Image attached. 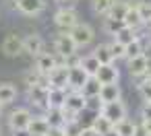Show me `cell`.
I'll return each instance as SVG.
<instances>
[{
	"label": "cell",
	"instance_id": "cell-17",
	"mask_svg": "<svg viewBox=\"0 0 151 136\" xmlns=\"http://www.w3.org/2000/svg\"><path fill=\"white\" fill-rule=\"evenodd\" d=\"M134 2H137V0H134ZM134 2H132V4H128V9H126V13H124L122 23H124V27L139 31V29H141V27H145V25H143V21H141V17H139V13H137Z\"/></svg>",
	"mask_w": 151,
	"mask_h": 136
},
{
	"label": "cell",
	"instance_id": "cell-34",
	"mask_svg": "<svg viewBox=\"0 0 151 136\" xmlns=\"http://www.w3.org/2000/svg\"><path fill=\"white\" fill-rule=\"evenodd\" d=\"M104 107L101 99L99 97H85V111H93V113H99Z\"/></svg>",
	"mask_w": 151,
	"mask_h": 136
},
{
	"label": "cell",
	"instance_id": "cell-14",
	"mask_svg": "<svg viewBox=\"0 0 151 136\" xmlns=\"http://www.w3.org/2000/svg\"><path fill=\"white\" fill-rule=\"evenodd\" d=\"M56 54H50V52H42L35 56V70L42 72V74H48L52 68H56Z\"/></svg>",
	"mask_w": 151,
	"mask_h": 136
},
{
	"label": "cell",
	"instance_id": "cell-22",
	"mask_svg": "<svg viewBox=\"0 0 151 136\" xmlns=\"http://www.w3.org/2000/svg\"><path fill=\"white\" fill-rule=\"evenodd\" d=\"M128 9V2H118V0H114L112 6L108 9V13L104 15L106 19H116V21H122L124 19V13Z\"/></svg>",
	"mask_w": 151,
	"mask_h": 136
},
{
	"label": "cell",
	"instance_id": "cell-32",
	"mask_svg": "<svg viewBox=\"0 0 151 136\" xmlns=\"http://www.w3.org/2000/svg\"><path fill=\"white\" fill-rule=\"evenodd\" d=\"M137 89H139V95H141L143 103H151V83H149V80H145V78L141 76V80H139Z\"/></svg>",
	"mask_w": 151,
	"mask_h": 136
},
{
	"label": "cell",
	"instance_id": "cell-40",
	"mask_svg": "<svg viewBox=\"0 0 151 136\" xmlns=\"http://www.w3.org/2000/svg\"><path fill=\"white\" fill-rule=\"evenodd\" d=\"M143 124H145V130H147V134L151 136V117H149V120H143Z\"/></svg>",
	"mask_w": 151,
	"mask_h": 136
},
{
	"label": "cell",
	"instance_id": "cell-44",
	"mask_svg": "<svg viewBox=\"0 0 151 136\" xmlns=\"http://www.w3.org/2000/svg\"><path fill=\"white\" fill-rule=\"evenodd\" d=\"M145 27H147V29H149V33H151V21H149V23H145Z\"/></svg>",
	"mask_w": 151,
	"mask_h": 136
},
{
	"label": "cell",
	"instance_id": "cell-15",
	"mask_svg": "<svg viewBox=\"0 0 151 136\" xmlns=\"http://www.w3.org/2000/svg\"><path fill=\"white\" fill-rule=\"evenodd\" d=\"M87 78L89 76H87V72L81 66L68 68V91H81V87L85 85Z\"/></svg>",
	"mask_w": 151,
	"mask_h": 136
},
{
	"label": "cell",
	"instance_id": "cell-20",
	"mask_svg": "<svg viewBox=\"0 0 151 136\" xmlns=\"http://www.w3.org/2000/svg\"><path fill=\"white\" fill-rule=\"evenodd\" d=\"M95 134H99V136H104V134H108L112 128H114V124L110 122V120H106L101 113H95V117H93V122H91V126H89Z\"/></svg>",
	"mask_w": 151,
	"mask_h": 136
},
{
	"label": "cell",
	"instance_id": "cell-41",
	"mask_svg": "<svg viewBox=\"0 0 151 136\" xmlns=\"http://www.w3.org/2000/svg\"><path fill=\"white\" fill-rule=\"evenodd\" d=\"M143 78H145V80H149V83H151V64H149V68H147V72H145V74H143Z\"/></svg>",
	"mask_w": 151,
	"mask_h": 136
},
{
	"label": "cell",
	"instance_id": "cell-43",
	"mask_svg": "<svg viewBox=\"0 0 151 136\" xmlns=\"http://www.w3.org/2000/svg\"><path fill=\"white\" fill-rule=\"evenodd\" d=\"M104 136H118V134H116V132H114V128H112V130H110L108 134H104Z\"/></svg>",
	"mask_w": 151,
	"mask_h": 136
},
{
	"label": "cell",
	"instance_id": "cell-39",
	"mask_svg": "<svg viewBox=\"0 0 151 136\" xmlns=\"http://www.w3.org/2000/svg\"><path fill=\"white\" fill-rule=\"evenodd\" d=\"M151 117V103H143V109H141V120H149Z\"/></svg>",
	"mask_w": 151,
	"mask_h": 136
},
{
	"label": "cell",
	"instance_id": "cell-8",
	"mask_svg": "<svg viewBox=\"0 0 151 136\" xmlns=\"http://www.w3.org/2000/svg\"><path fill=\"white\" fill-rule=\"evenodd\" d=\"M48 85L50 89H66L68 91V68L56 66L48 72Z\"/></svg>",
	"mask_w": 151,
	"mask_h": 136
},
{
	"label": "cell",
	"instance_id": "cell-1",
	"mask_svg": "<svg viewBox=\"0 0 151 136\" xmlns=\"http://www.w3.org/2000/svg\"><path fill=\"white\" fill-rule=\"evenodd\" d=\"M77 23H79V15H77L75 6H62V9H58L54 13V25L62 33H68Z\"/></svg>",
	"mask_w": 151,
	"mask_h": 136
},
{
	"label": "cell",
	"instance_id": "cell-6",
	"mask_svg": "<svg viewBox=\"0 0 151 136\" xmlns=\"http://www.w3.org/2000/svg\"><path fill=\"white\" fill-rule=\"evenodd\" d=\"M15 9L27 17H37L46 9V0H15Z\"/></svg>",
	"mask_w": 151,
	"mask_h": 136
},
{
	"label": "cell",
	"instance_id": "cell-26",
	"mask_svg": "<svg viewBox=\"0 0 151 136\" xmlns=\"http://www.w3.org/2000/svg\"><path fill=\"white\" fill-rule=\"evenodd\" d=\"M91 54L97 58V62H99V64H112V62H114V58H112V54H110L108 43H99Z\"/></svg>",
	"mask_w": 151,
	"mask_h": 136
},
{
	"label": "cell",
	"instance_id": "cell-45",
	"mask_svg": "<svg viewBox=\"0 0 151 136\" xmlns=\"http://www.w3.org/2000/svg\"><path fill=\"white\" fill-rule=\"evenodd\" d=\"M0 113H2V105H0Z\"/></svg>",
	"mask_w": 151,
	"mask_h": 136
},
{
	"label": "cell",
	"instance_id": "cell-24",
	"mask_svg": "<svg viewBox=\"0 0 151 136\" xmlns=\"http://www.w3.org/2000/svg\"><path fill=\"white\" fill-rule=\"evenodd\" d=\"M99 89H101V83H99L95 76H89V78L85 80V85L81 87V93H83L85 97H97V95H99Z\"/></svg>",
	"mask_w": 151,
	"mask_h": 136
},
{
	"label": "cell",
	"instance_id": "cell-7",
	"mask_svg": "<svg viewBox=\"0 0 151 136\" xmlns=\"http://www.w3.org/2000/svg\"><path fill=\"white\" fill-rule=\"evenodd\" d=\"M95 78L101 83V85H114L120 80V70L118 66L112 62V64H99L97 72H95Z\"/></svg>",
	"mask_w": 151,
	"mask_h": 136
},
{
	"label": "cell",
	"instance_id": "cell-4",
	"mask_svg": "<svg viewBox=\"0 0 151 136\" xmlns=\"http://www.w3.org/2000/svg\"><path fill=\"white\" fill-rule=\"evenodd\" d=\"M126 103L122 101V99H118V101H112V103H104V107H101V115L106 117V120H110L112 124H116V122H120V120H124L126 117Z\"/></svg>",
	"mask_w": 151,
	"mask_h": 136
},
{
	"label": "cell",
	"instance_id": "cell-5",
	"mask_svg": "<svg viewBox=\"0 0 151 136\" xmlns=\"http://www.w3.org/2000/svg\"><path fill=\"white\" fill-rule=\"evenodd\" d=\"M0 50H2V54L6 58H17L23 54V37H19L17 33H11L4 37L2 46H0Z\"/></svg>",
	"mask_w": 151,
	"mask_h": 136
},
{
	"label": "cell",
	"instance_id": "cell-2",
	"mask_svg": "<svg viewBox=\"0 0 151 136\" xmlns=\"http://www.w3.org/2000/svg\"><path fill=\"white\" fill-rule=\"evenodd\" d=\"M68 35H70V39L75 41L77 50H79V48H87V46L95 39V29H93L89 23H77V25L68 31Z\"/></svg>",
	"mask_w": 151,
	"mask_h": 136
},
{
	"label": "cell",
	"instance_id": "cell-33",
	"mask_svg": "<svg viewBox=\"0 0 151 136\" xmlns=\"http://www.w3.org/2000/svg\"><path fill=\"white\" fill-rule=\"evenodd\" d=\"M122 27H124L122 21H116V19H104V31H106L108 35H112V37H114Z\"/></svg>",
	"mask_w": 151,
	"mask_h": 136
},
{
	"label": "cell",
	"instance_id": "cell-30",
	"mask_svg": "<svg viewBox=\"0 0 151 136\" xmlns=\"http://www.w3.org/2000/svg\"><path fill=\"white\" fill-rule=\"evenodd\" d=\"M141 54H145V52H143V48H141L139 39H134V41H130V43H126V46H124V60L137 58V56H141Z\"/></svg>",
	"mask_w": 151,
	"mask_h": 136
},
{
	"label": "cell",
	"instance_id": "cell-25",
	"mask_svg": "<svg viewBox=\"0 0 151 136\" xmlns=\"http://www.w3.org/2000/svg\"><path fill=\"white\" fill-rule=\"evenodd\" d=\"M44 117L48 120L50 128H62V124H64V117H62L60 107H50V109L44 113Z\"/></svg>",
	"mask_w": 151,
	"mask_h": 136
},
{
	"label": "cell",
	"instance_id": "cell-9",
	"mask_svg": "<svg viewBox=\"0 0 151 136\" xmlns=\"http://www.w3.org/2000/svg\"><path fill=\"white\" fill-rule=\"evenodd\" d=\"M27 99L33 107H40L44 113L50 109L48 107V89H44V87H35V85L27 87Z\"/></svg>",
	"mask_w": 151,
	"mask_h": 136
},
{
	"label": "cell",
	"instance_id": "cell-12",
	"mask_svg": "<svg viewBox=\"0 0 151 136\" xmlns=\"http://www.w3.org/2000/svg\"><path fill=\"white\" fill-rule=\"evenodd\" d=\"M44 46H46L44 43V37L37 35V33H31V35L23 37V52L29 54V56H33V58L44 52Z\"/></svg>",
	"mask_w": 151,
	"mask_h": 136
},
{
	"label": "cell",
	"instance_id": "cell-47",
	"mask_svg": "<svg viewBox=\"0 0 151 136\" xmlns=\"http://www.w3.org/2000/svg\"><path fill=\"white\" fill-rule=\"evenodd\" d=\"M0 136H2V132H0Z\"/></svg>",
	"mask_w": 151,
	"mask_h": 136
},
{
	"label": "cell",
	"instance_id": "cell-31",
	"mask_svg": "<svg viewBox=\"0 0 151 136\" xmlns=\"http://www.w3.org/2000/svg\"><path fill=\"white\" fill-rule=\"evenodd\" d=\"M60 130H62L64 136H79L81 130H83V126H81L79 120H73V122H64V126H62Z\"/></svg>",
	"mask_w": 151,
	"mask_h": 136
},
{
	"label": "cell",
	"instance_id": "cell-16",
	"mask_svg": "<svg viewBox=\"0 0 151 136\" xmlns=\"http://www.w3.org/2000/svg\"><path fill=\"white\" fill-rule=\"evenodd\" d=\"M64 107L70 109V111H75V113L85 111V95H83L81 91H68V93H66Z\"/></svg>",
	"mask_w": 151,
	"mask_h": 136
},
{
	"label": "cell",
	"instance_id": "cell-13",
	"mask_svg": "<svg viewBox=\"0 0 151 136\" xmlns=\"http://www.w3.org/2000/svg\"><path fill=\"white\" fill-rule=\"evenodd\" d=\"M50 130L52 128H50V124H48V120L44 115H33L29 126H27V134L29 136H48Z\"/></svg>",
	"mask_w": 151,
	"mask_h": 136
},
{
	"label": "cell",
	"instance_id": "cell-42",
	"mask_svg": "<svg viewBox=\"0 0 151 136\" xmlns=\"http://www.w3.org/2000/svg\"><path fill=\"white\" fill-rule=\"evenodd\" d=\"M13 136H29L27 130H19V132H13Z\"/></svg>",
	"mask_w": 151,
	"mask_h": 136
},
{
	"label": "cell",
	"instance_id": "cell-21",
	"mask_svg": "<svg viewBox=\"0 0 151 136\" xmlns=\"http://www.w3.org/2000/svg\"><path fill=\"white\" fill-rule=\"evenodd\" d=\"M66 89H48V107H62L66 101Z\"/></svg>",
	"mask_w": 151,
	"mask_h": 136
},
{
	"label": "cell",
	"instance_id": "cell-19",
	"mask_svg": "<svg viewBox=\"0 0 151 136\" xmlns=\"http://www.w3.org/2000/svg\"><path fill=\"white\" fill-rule=\"evenodd\" d=\"M19 91L13 83H0V105H11L17 99Z\"/></svg>",
	"mask_w": 151,
	"mask_h": 136
},
{
	"label": "cell",
	"instance_id": "cell-28",
	"mask_svg": "<svg viewBox=\"0 0 151 136\" xmlns=\"http://www.w3.org/2000/svg\"><path fill=\"white\" fill-rule=\"evenodd\" d=\"M137 35H139V31H134V29H128V27H122V29H120V31L114 35V41H118V43L126 46V43L134 41V39H137Z\"/></svg>",
	"mask_w": 151,
	"mask_h": 136
},
{
	"label": "cell",
	"instance_id": "cell-37",
	"mask_svg": "<svg viewBox=\"0 0 151 136\" xmlns=\"http://www.w3.org/2000/svg\"><path fill=\"white\" fill-rule=\"evenodd\" d=\"M40 76H42V72H37L35 68H31V70H27V72H25V76H23V78H25V85H27V87H33V85H37V83H40Z\"/></svg>",
	"mask_w": 151,
	"mask_h": 136
},
{
	"label": "cell",
	"instance_id": "cell-35",
	"mask_svg": "<svg viewBox=\"0 0 151 136\" xmlns=\"http://www.w3.org/2000/svg\"><path fill=\"white\" fill-rule=\"evenodd\" d=\"M112 2L114 0H91V6H93V13H97V15H106L108 13V9L112 6Z\"/></svg>",
	"mask_w": 151,
	"mask_h": 136
},
{
	"label": "cell",
	"instance_id": "cell-27",
	"mask_svg": "<svg viewBox=\"0 0 151 136\" xmlns=\"http://www.w3.org/2000/svg\"><path fill=\"white\" fill-rule=\"evenodd\" d=\"M81 68L87 72V76H95V72L99 68V62L93 54H87L85 58H81Z\"/></svg>",
	"mask_w": 151,
	"mask_h": 136
},
{
	"label": "cell",
	"instance_id": "cell-38",
	"mask_svg": "<svg viewBox=\"0 0 151 136\" xmlns=\"http://www.w3.org/2000/svg\"><path fill=\"white\" fill-rule=\"evenodd\" d=\"M132 136H149V134H147V130H145L143 120H141V122H134V134H132Z\"/></svg>",
	"mask_w": 151,
	"mask_h": 136
},
{
	"label": "cell",
	"instance_id": "cell-10",
	"mask_svg": "<svg viewBox=\"0 0 151 136\" xmlns=\"http://www.w3.org/2000/svg\"><path fill=\"white\" fill-rule=\"evenodd\" d=\"M54 54H58L62 58H66L70 54H77V46H75V41L70 39L68 33L56 35V39H54Z\"/></svg>",
	"mask_w": 151,
	"mask_h": 136
},
{
	"label": "cell",
	"instance_id": "cell-23",
	"mask_svg": "<svg viewBox=\"0 0 151 136\" xmlns=\"http://www.w3.org/2000/svg\"><path fill=\"white\" fill-rule=\"evenodd\" d=\"M114 132H116L118 136H132V134H134V120L124 117V120L116 122V124H114Z\"/></svg>",
	"mask_w": 151,
	"mask_h": 136
},
{
	"label": "cell",
	"instance_id": "cell-11",
	"mask_svg": "<svg viewBox=\"0 0 151 136\" xmlns=\"http://www.w3.org/2000/svg\"><path fill=\"white\" fill-rule=\"evenodd\" d=\"M126 62H128V74H130L132 78H141V76L147 72L149 64H151V60L147 58V54H141V56L130 58V60H126Z\"/></svg>",
	"mask_w": 151,
	"mask_h": 136
},
{
	"label": "cell",
	"instance_id": "cell-29",
	"mask_svg": "<svg viewBox=\"0 0 151 136\" xmlns=\"http://www.w3.org/2000/svg\"><path fill=\"white\" fill-rule=\"evenodd\" d=\"M134 6H137V13H139L143 25L149 23V21H151V2H149V0H137Z\"/></svg>",
	"mask_w": 151,
	"mask_h": 136
},
{
	"label": "cell",
	"instance_id": "cell-46",
	"mask_svg": "<svg viewBox=\"0 0 151 136\" xmlns=\"http://www.w3.org/2000/svg\"><path fill=\"white\" fill-rule=\"evenodd\" d=\"M58 2H62V0H58Z\"/></svg>",
	"mask_w": 151,
	"mask_h": 136
},
{
	"label": "cell",
	"instance_id": "cell-36",
	"mask_svg": "<svg viewBox=\"0 0 151 136\" xmlns=\"http://www.w3.org/2000/svg\"><path fill=\"white\" fill-rule=\"evenodd\" d=\"M108 48H110V54H112L114 62H116V60H124V46H122V43L112 41V43H108Z\"/></svg>",
	"mask_w": 151,
	"mask_h": 136
},
{
	"label": "cell",
	"instance_id": "cell-18",
	"mask_svg": "<svg viewBox=\"0 0 151 136\" xmlns=\"http://www.w3.org/2000/svg\"><path fill=\"white\" fill-rule=\"evenodd\" d=\"M120 85L118 83H114V85H101V89H99V99H101V103H112V101H118L120 99Z\"/></svg>",
	"mask_w": 151,
	"mask_h": 136
},
{
	"label": "cell",
	"instance_id": "cell-3",
	"mask_svg": "<svg viewBox=\"0 0 151 136\" xmlns=\"http://www.w3.org/2000/svg\"><path fill=\"white\" fill-rule=\"evenodd\" d=\"M31 117H33V113H31L27 107H17V109H13L11 115H9V128H11V132L27 130Z\"/></svg>",
	"mask_w": 151,
	"mask_h": 136
}]
</instances>
